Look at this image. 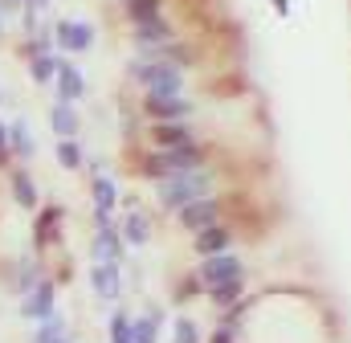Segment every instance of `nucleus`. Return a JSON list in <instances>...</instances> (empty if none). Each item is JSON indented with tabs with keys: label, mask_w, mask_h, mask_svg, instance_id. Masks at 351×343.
Masks as SVG:
<instances>
[{
	"label": "nucleus",
	"mask_w": 351,
	"mask_h": 343,
	"mask_svg": "<svg viewBox=\"0 0 351 343\" xmlns=\"http://www.w3.org/2000/svg\"><path fill=\"white\" fill-rule=\"evenodd\" d=\"M164 164H168V176L172 172H192V168H208L213 164V152L196 139V143H180V147H160Z\"/></svg>",
	"instance_id": "nucleus-7"
},
{
	"label": "nucleus",
	"mask_w": 351,
	"mask_h": 343,
	"mask_svg": "<svg viewBox=\"0 0 351 343\" xmlns=\"http://www.w3.org/2000/svg\"><path fill=\"white\" fill-rule=\"evenodd\" d=\"M58 66H62L58 54H33V58H29V74H33V82L37 86L53 82V78H58Z\"/></svg>",
	"instance_id": "nucleus-22"
},
{
	"label": "nucleus",
	"mask_w": 351,
	"mask_h": 343,
	"mask_svg": "<svg viewBox=\"0 0 351 343\" xmlns=\"http://www.w3.org/2000/svg\"><path fill=\"white\" fill-rule=\"evenodd\" d=\"M119 233H123V241L127 246H135V250H143L147 241H152V217L135 204L127 217H123V225H119Z\"/></svg>",
	"instance_id": "nucleus-12"
},
{
	"label": "nucleus",
	"mask_w": 351,
	"mask_h": 343,
	"mask_svg": "<svg viewBox=\"0 0 351 343\" xmlns=\"http://www.w3.org/2000/svg\"><path fill=\"white\" fill-rule=\"evenodd\" d=\"M8 147H12V156H21V160H33V156H37V143H33L25 119H12V123H8Z\"/></svg>",
	"instance_id": "nucleus-17"
},
{
	"label": "nucleus",
	"mask_w": 351,
	"mask_h": 343,
	"mask_svg": "<svg viewBox=\"0 0 351 343\" xmlns=\"http://www.w3.org/2000/svg\"><path fill=\"white\" fill-rule=\"evenodd\" d=\"M53 311H58V282H53V278H41V282L25 294L21 315H25L29 323H41V319H49Z\"/></svg>",
	"instance_id": "nucleus-5"
},
{
	"label": "nucleus",
	"mask_w": 351,
	"mask_h": 343,
	"mask_svg": "<svg viewBox=\"0 0 351 343\" xmlns=\"http://www.w3.org/2000/svg\"><path fill=\"white\" fill-rule=\"evenodd\" d=\"M62 217H66V213H62L58 204H45V209L37 213V250L62 241Z\"/></svg>",
	"instance_id": "nucleus-14"
},
{
	"label": "nucleus",
	"mask_w": 351,
	"mask_h": 343,
	"mask_svg": "<svg viewBox=\"0 0 351 343\" xmlns=\"http://www.w3.org/2000/svg\"><path fill=\"white\" fill-rule=\"evenodd\" d=\"M192 110H196V102L184 94H147L143 90V115L152 123H184V119H192Z\"/></svg>",
	"instance_id": "nucleus-4"
},
{
	"label": "nucleus",
	"mask_w": 351,
	"mask_h": 343,
	"mask_svg": "<svg viewBox=\"0 0 351 343\" xmlns=\"http://www.w3.org/2000/svg\"><path fill=\"white\" fill-rule=\"evenodd\" d=\"M90 282H94V294H98V298L114 303V298L123 294V274H119V261H94Z\"/></svg>",
	"instance_id": "nucleus-10"
},
{
	"label": "nucleus",
	"mask_w": 351,
	"mask_h": 343,
	"mask_svg": "<svg viewBox=\"0 0 351 343\" xmlns=\"http://www.w3.org/2000/svg\"><path fill=\"white\" fill-rule=\"evenodd\" d=\"M53 82H58V98H62V102H78V98L86 94V78H82V70L70 66V62L58 66V78H53Z\"/></svg>",
	"instance_id": "nucleus-15"
},
{
	"label": "nucleus",
	"mask_w": 351,
	"mask_h": 343,
	"mask_svg": "<svg viewBox=\"0 0 351 343\" xmlns=\"http://www.w3.org/2000/svg\"><path fill=\"white\" fill-rule=\"evenodd\" d=\"M233 209V196H200V200H192V204H184L180 213H176V225L180 229H188V233H196V229H204V225H217V221H225V213Z\"/></svg>",
	"instance_id": "nucleus-2"
},
{
	"label": "nucleus",
	"mask_w": 351,
	"mask_h": 343,
	"mask_svg": "<svg viewBox=\"0 0 351 343\" xmlns=\"http://www.w3.org/2000/svg\"><path fill=\"white\" fill-rule=\"evenodd\" d=\"M123 12H127L131 25H147V21L168 16V12H164V0H123Z\"/></svg>",
	"instance_id": "nucleus-19"
},
{
	"label": "nucleus",
	"mask_w": 351,
	"mask_h": 343,
	"mask_svg": "<svg viewBox=\"0 0 351 343\" xmlns=\"http://www.w3.org/2000/svg\"><path fill=\"white\" fill-rule=\"evenodd\" d=\"M156 188H160V204H164L168 213H180L184 204H192V200H200V196H213V192L221 188V180H217L213 168H192V172H172V176L160 180Z\"/></svg>",
	"instance_id": "nucleus-1"
},
{
	"label": "nucleus",
	"mask_w": 351,
	"mask_h": 343,
	"mask_svg": "<svg viewBox=\"0 0 351 343\" xmlns=\"http://www.w3.org/2000/svg\"><path fill=\"white\" fill-rule=\"evenodd\" d=\"M0 37H4V8H0Z\"/></svg>",
	"instance_id": "nucleus-35"
},
{
	"label": "nucleus",
	"mask_w": 351,
	"mask_h": 343,
	"mask_svg": "<svg viewBox=\"0 0 351 343\" xmlns=\"http://www.w3.org/2000/svg\"><path fill=\"white\" fill-rule=\"evenodd\" d=\"M0 102H4V94H0Z\"/></svg>",
	"instance_id": "nucleus-37"
},
{
	"label": "nucleus",
	"mask_w": 351,
	"mask_h": 343,
	"mask_svg": "<svg viewBox=\"0 0 351 343\" xmlns=\"http://www.w3.org/2000/svg\"><path fill=\"white\" fill-rule=\"evenodd\" d=\"M274 8H278V12L286 16V12H290V0H274Z\"/></svg>",
	"instance_id": "nucleus-34"
},
{
	"label": "nucleus",
	"mask_w": 351,
	"mask_h": 343,
	"mask_svg": "<svg viewBox=\"0 0 351 343\" xmlns=\"http://www.w3.org/2000/svg\"><path fill=\"white\" fill-rule=\"evenodd\" d=\"M172 343H200V327H196L188 315H180L172 323Z\"/></svg>",
	"instance_id": "nucleus-28"
},
{
	"label": "nucleus",
	"mask_w": 351,
	"mask_h": 343,
	"mask_svg": "<svg viewBox=\"0 0 351 343\" xmlns=\"http://www.w3.org/2000/svg\"><path fill=\"white\" fill-rule=\"evenodd\" d=\"M62 343H70V335H66V340H62Z\"/></svg>",
	"instance_id": "nucleus-36"
},
{
	"label": "nucleus",
	"mask_w": 351,
	"mask_h": 343,
	"mask_svg": "<svg viewBox=\"0 0 351 343\" xmlns=\"http://www.w3.org/2000/svg\"><path fill=\"white\" fill-rule=\"evenodd\" d=\"M245 298V278H237V282H225V286H217V290H208V303L213 307H233V303H241Z\"/></svg>",
	"instance_id": "nucleus-24"
},
{
	"label": "nucleus",
	"mask_w": 351,
	"mask_h": 343,
	"mask_svg": "<svg viewBox=\"0 0 351 343\" xmlns=\"http://www.w3.org/2000/svg\"><path fill=\"white\" fill-rule=\"evenodd\" d=\"M58 164L66 172H78L82 164H86V156H82V143L70 135V139H58Z\"/></svg>",
	"instance_id": "nucleus-26"
},
{
	"label": "nucleus",
	"mask_w": 351,
	"mask_h": 343,
	"mask_svg": "<svg viewBox=\"0 0 351 343\" xmlns=\"http://www.w3.org/2000/svg\"><path fill=\"white\" fill-rule=\"evenodd\" d=\"M160 327H164V315H160V311L135 315V319H131V340L135 343H160Z\"/></svg>",
	"instance_id": "nucleus-18"
},
{
	"label": "nucleus",
	"mask_w": 351,
	"mask_h": 343,
	"mask_svg": "<svg viewBox=\"0 0 351 343\" xmlns=\"http://www.w3.org/2000/svg\"><path fill=\"white\" fill-rule=\"evenodd\" d=\"M135 168H139V176H143V180H152V184H160V180H168V164H164V156H160V147H156V152H143Z\"/></svg>",
	"instance_id": "nucleus-25"
},
{
	"label": "nucleus",
	"mask_w": 351,
	"mask_h": 343,
	"mask_svg": "<svg viewBox=\"0 0 351 343\" xmlns=\"http://www.w3.org/2000/svg\"><path fill=\"white\" fill-rule=\"evenodd\" d=\"M0 8H4V12H12V8H25V0H0Z\"/></svg>",
	"instance_id": "nucleus-33"
},
{
	"label": "nucleus",
	"mask_w": 351,
	"mask_h": 343,
	"mask_svg": "<svg viewBox=\"0 0 351 343\" xmlns=\"http://www.w3.org/2000/svg\"><path fill=\"white\" fill-rule=\"evenodd\" d=\"M90 196H94V209H106V213H114V204H119V188H114V180L102 176V172L90 180Z\"/></svg>",
	"instance_id": "nucleus-21"
},
{
	"label": "nucleus",
	"mask_w": 351,
	"mask_h": 343,
	"mask_svg": "<svg viewBox=\"0 0 351 343\" xmlns=\"http://www.w3.org/2000/svg\"><path fill=\"white\" fill-rule=\"evenodd\" d=\"M225 250H233V229L225 221L204 225V229L192 233V254L196 257H213V254H225Z\"/></svg>",
	"instance_id": "nucleus-8"
},
{
	"label": "nucleus",
	"mask_w": 351,
	"mask_h": 343,
	"mask_svg": "<svg viewBox=\"0 0 351 343\" xmlns=\"http://www.w3.org/2000/svg\"><path fill=\"white\" fill-rule=\"evenodd\" d=\"M208 343H237V327H229V323H217V331L208 335Z\"/></svg>",
	"instance_id": "nucleus-30"
},
{
	"label": "nucleus",
	"mask_w": 351,
	"mask_h": 343,
	"mask_svg": "<svg viewBox=\"0 0 351 343\" xmlns=\"http://www.w3.org/2000/svg\"><path fill=\"white\" fill-rule=\"evenodd\" d=\"M8 180H12V200H16L21 209L33 213V209H37V184H33V176H29L25 168H12Z\"/></svg>",
	"instance_id": "nucleus-20"
},
{
	"label": "nucleus",
	"mask_w": 351,
	"mask_h": 343,
	"mask_svg": "<svg viewBox=\"0 0 351 343\" xmlns=\"http://www.w3.org/2000/svg\"><path fill=\"white\" fill-rule=\"evenodd\" d=\"M176 33V25L168 16H160V21H147V25H131V41H135V49H160V45H168Z\"/></svg>",
	"instance_id": "nucleus-9"
},
{
	"label": "nucleus",
	"mask_w": 351,
	"mask_h": 343,
	"mask_svg": "<svg viewBox=\"0 0 351 343\" xmlns=\"http://www.w3.org/2000/svg\"><path fill=\"white\" fill-rule=\"evenodd\" d=\"M196 278H200V290L208 294V290H217V286H225V282H237V278H245V261L233 254V250H225V254H213V257H200V265H196Z\"/></svg>",
	"instance_id": "nucleus-3"
},
{
	"label": "nucleus",
	"mask_w": 351,
	"mask_h": 343,
	"mask_svg": "<svg viewBox=\"0 0 351 343\" xmlns=\"http://www.w3.org/2000/svg\"><path fill=\"white\" fill-rule=\"evenodd\" d=\"M25 8H37V12H45V8H49V0H25Z\"/></svg>",
	"instance_id": "nucleus-32"
},
{
	"label": "nucleus",
	"mask_w": 351,
	"mask_h": 343,
	"mask_svg": "<svg viewBox=\"0 0 351 343\" xmlns=\"http://www.w3.org/2000/svg\"><path fill=\"white\" fill-rule=\"evenodd\" d=\"M45 274H41V265H37V257H21V265H16V294H29L37 282H41Z\"/></svg>",
	"instance_id": "nucleus-23"
},
{
	"label": "nucleus",
	"mask_w": 351,
	"mask_h": 343,
	"mask_svg": "<svg viewBox=\"0 0 351 343\" xmlns=\"http://www.w3.org/2000/svg\"><path fill=\"white\" fill-rule=\"evenodd\" d=\"M200 135L188 127V119L184 123H152V143L156 147H180V143H196Z\"/></svg>",
	"instance_id": "nucleus-13"
},
{
	"label": "nucleus",
	"mask_w": 351,
	"mask_h": 343,
	"mask_svg": "<svg viewBox=\"0 0 351 343\" xmlns=\"http://www.w3.org/2000/svg\"><path fill=\"white\" fill-rule=\"evenodd\" d=\"M0 156H12V147H8V123L0 119Z\"/></svg>",
	"instance_id": "nucleus-31"
},
{
	"label": "nucleus",
	"mask_w": 351,
	"mask_h": 343,
	"mask_svg": "<svg viewBox=\"0 0 351 343\" xmlns=\"http://www.w3.org/2000/svg\"><path fill=\"white\" fill-rule=\"evenodd\" d=\"M62 340H66V319L53 311L49 319H41V323H37V335H33V343H62Z\"/></svg>",
	"instance_id": "nucleus-27"
},
{
	"label": "nucleus",
	"mask_w": 351,
	"mask_h": 343,
	"mask_svg": "<svg viewBox=\"0 0 351 343\" xmlns=\"http://www.w3.org/2000/svg\"><path fill=\"white\" fill-rule=\"evenodd\" d=\"M53 41H58V49L62 54H90L94 49V25L90 21H58V29H53Z\"/></svg>",
	"instance_id": "nucleus-6"
},
{
	"label": "nucleus",
	"mask_w": 351,
	"mask_h": 343,
	"mask_svg": "<svg viewBox=\"0 0 351 343\" xmlns=\"http://www.w3.org/2000/svg\"><path fill=\"white\" fill-rule=\"evenodd\" d=\"M78 123H82V119H78V106L58 98L53 110H49V127H53V135H58V139H70V135H78Z\"/></svg>",
	"instance_id": "nucleus-16"
},
{
	"label": "nucleus",
	"mask_w": 351,
	"mask_h": 343,
	"mask_svg": "<svg viewBox=\"0 0 351 343\" xmlns=\"http://www.w3.org/2000/svg\"><path fill=\"white\" fill-rule=\"evenodd\" d=\"M123 233H119V225H102V229H94V246H90V257L94 261H119L123 257Z\"/></svg>",
	"instance_id": "nucleus-11"
},
{
	"label": "nucleus",
	"mask_w": 351,
	"mask_h": 343,
	"mask_svg": "<svg viewBox=\"0 0 351 343\" xmlns=\"http://www.w3.org/2000/svg\"><path fill=\"white\" fill-rule=\"evenodd\" d=\"M110 343H135L131 340V315L127 311H114L110 315Z\"/></svg>",
	"instance_id": "nucleus-29"
}]
</instances>
